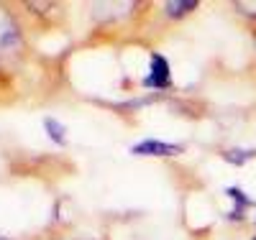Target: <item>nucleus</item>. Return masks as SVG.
<instances>
[{"instance_id": "obj_5", "label": "nucleus", "mask_w": 256, "mask_h": 240, "mask_svg": "<svg viewBox=\"0 0 256 240\" xmlns=\"http://www.w3.org/2000/svg\"><path fill=\"white\" fill-rule=\"evenodd\" d=\"M226 194H228V197H233V200H236V212H230V217H233V220H238V217H241V210H246V207H251V205H254L248 194H244V192H241V189H236V187L226 189Z\"/></svg>"}, {"instance_id": "obj_4", "label": "nucleus", "mask_w": 256, "mask_h": 240, "mask_svg": "<svg viewBox=\"0 0 256 240\" xmlns=\"http://www.w3.org/2000/svg\"><path fill=\"white\" fill-rule=\"evenodd\" d=\"M256 156V151L254 148H228V151H223V159L226 161H230L233 166H244V164H248L251 159Z\"/></svg>"}, {"instance_id": "obj_6", "label": "nucleus", "mask_w": 256, "mask_h": 240, "mask_svg": "<svg viewBox=\"0 0 256 240\" xmlns=\"http://www.w3.org/2000/svg\"><path fill=\"white\" fill-rule=\"evenodd\" d=\"M44 128H46V133H49V138L54 143H67V130H64V125H59L54 118H46Z\"/></svg>"}, {"instance_id": "obj_3", "label": "nucleus", "mask_w": 256, "mask_h": 240, "mask_svg": "<svg viewBox=\"0 0 256 240\" xmlns=\"http://www.w3.org/2000/svg\"><path fill=\"white\" fill-rule=\"evenodd\" d=\"M18 43V31L8 15H0V49H8Z\"/></svg>"}, {"instance_id": "obj_1", "label": "nucleus", "mask_w": 256, "mask_h": 240, "mask_svg": "<svg viewBox=\"0 0 256 240\" xmlns=\"http://www.w3.org/2000/svg\"><path fill=\"white\" fill-rule=\"evenodd\" d=\"M131 154L136 156H180L184 154V146L182 143H169V141H159V138H146V141H138L134 143Z\"/></svg>"}, {"instance_id": "obj_9", "label": "nucleus", "mask_w": 256, "mask_h": 240, "mask_svg": "<svg viewBox=\"0 0 256 240\" xmlns=\"http://www.w3.org/2000/svg\"><path fill=\"white\" fill-rule=\"evenodd\" d=\"M0 240H8V238H3V235H0Z\"/></svg>"}, {"instance_id": "obj_7", "label": "nucleus", "mask_w": 256, "mask_h": 240, "mask_svg": "<svg viewBox=\"0 0 256 240\" xmlns=\"http://www.w3.org/2000/svg\"><path fill=\"white\" fill-rule=\"evenodd\" d=\"M198 8V3H166V13H169V18H174V20H180L182 15H187L190 10H195Z\"/></svg>"}, {"instance_id": "obj_8", "label": "nucleus", "mask_w": 256, "mask_h": 240, "mask_svg": "<svg viewBox=\"0 0 256 240\" xmlns=\"http://www.w3.org/2000/svg\"><path fill=\"white\" fill-rule=\"evenodd\" d=\"M241 8H244V10H248V13H254V10H256V3H244Z\"/></svg>"}, {"instance_id": "obj_2", "label": "nucleus", "mask_w": 256, "mask_h": 240, "mask_svg": "<svg viewBox=\"0 0 256 240\" xmlns=\"http://www.w3.org/2000/svg\"><path fill=\"white\" fill-rule=\"evenodd\" d=\"M172 84V69H169V61L162 54L152 56V69H148L144 87H152V90H164V87Z\"/></svg>"}]
</instances>
